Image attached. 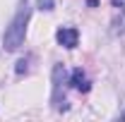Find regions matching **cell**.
<instances>
[{"mask_svg":"<svg viewBox=\"0 0 125 122\" xmlns=\"http://www.w3.org/2000/svg\"><path fill=\"white\" fill-rule=\"evenodd\" d=\"M29 17H31V7L27 0H19V7H17L15 17L10 22V26L5 29V36H2V48L7 53H15L22 48L24 43V36H27V24H29Z\"/></svg>","mask_w":125,"mask_h":122,"instance_id":"cell-1","label":"cell"},{"mask_svg":"<svg viewBox=\"0 0 125 122\" xmlns=\"http://www.w3.org/2000/svg\"><path fill=\"white\" fill-rule=\"evenodd\" d=\"M55 38H58V43L65 48H75L79 41V31L75 29V26H62V29H58V34H55Z\"/></svg>","mask_w":125,"mask_h":122,"instance_id":"cell-2","label":"cell"},{"mask_svg":"<svg viewBox=\"0 0 125 122\" xmlns=\"http://www.w3.org/2000/svg\"><path fill=\"white\" fill-rule=\"evenodd\" d=\"M62 81H65V70H62V65H55V67H53V103H55V105L60 103Z\"/></svg>","mask_w":125,"mask_h":122,"instance_id":"cell-3","label":"cell"},{"mask_svg":"<svg viewBox=\"0 0 125 122\" xmlns=\"http://www.w3.org/2000/svg\"><path fill=\"white\" fill-rule=\"evenodd\" d=\"M70 84H72V89H77V91H89V81H87V74H84L82 70H75V72H72Z\"/></svg>","mask_w":125,"mask_h":122,"instance_id":"cell-4","label":"cell"},{"mask_svg":"<svg viewBox=\"0 0 125 122\" xmlns=\"http://www.w3.org/2000/svg\"><path fill=\"white\" fill-rule=\"evenodd\" d=\"M115 31L118 34H125V5H120V10L115 15Z\"/></svg>","mask_w":125,"mask_h":122,"instance_id":"cell-5","label":"cell"},{"mask_svg":"<svg viewBox=\"0 0 125 122\" xmlns=\"http://www.w3.org/2000/svg\"><path fill=\"white\" fill-rule=\"evenodd\" d=\"M36 5H39V10L51 12V10H53V5H55V0H36Z\"/></svg>","mask_w":125,"mask_h":122,"instance_id":"cell-6","label":"cell"},{"mask_svg":"<svg viewBox=\"0 0 125 122\" xmlns=\"http://www.w3.org/2000/svg\"><path fill=\"white\" fill-rule=\"evenodd\" d=\"M120 120H125V113H120Z\"/></svg>","mask_w":125,"mask_h":122,"instance_id":"cell-7","label":"cell"}]
</instances>
